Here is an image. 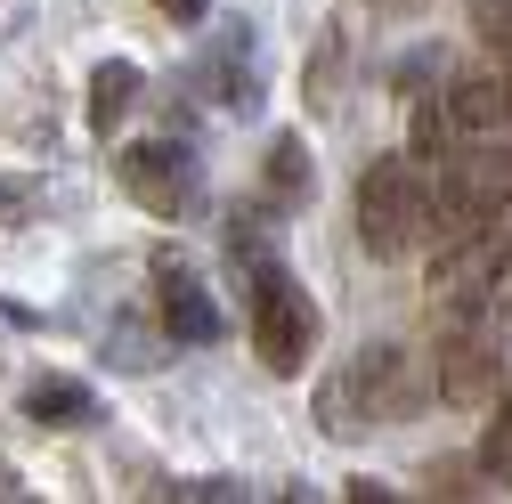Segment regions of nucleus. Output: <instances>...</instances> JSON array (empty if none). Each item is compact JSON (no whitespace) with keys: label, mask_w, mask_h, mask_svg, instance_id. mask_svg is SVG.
Instances as JSON below:
<instances>
[{"label":"nucleus","mask_w":512,"mask_h":504,"mask_svg":"<svg viewBox=\"0 0 512 504\" xmlns=\"http://www.w3.org/2000/svg\"><path fill=\"white\" fill-rule=\"evenodd\" d=\"M423 407H431V358H415L407 342H366V350H350L326 383H317V399H309V415H317L326 439H366V431L407 423V415H423Z\"/></svg>","instance_id":"nucleus-1"},{"label":"nucleus","mask_w":512,"mask_h":504,"mask_svg":"<svg viewBox=\"0 0 512 504\" xmlns=\"http://www.w3.org/2000/svg\"><path fill=\"white\" fill-rule=\"evenodd\" d=\"M447 139H512V49H488L456 66L423 106H415V155Z\"/></svg>","instance_id":"nucleus-2"},{"label":"nucleus","mask_w":512,"mask_h":504,"mask_svg":"<svg viewBox=\"0 0 512 504\" xmlns=\"http://www.w3.org/2000/svg\"><path fill=\"white\" fill-rule=\"evenodd\" d=\"M358 244L374 261H407V252L431 244V171H423L415 147L366 163V179H358Z\"/></svg>","instance_id":"nucleus-3"},{"label":"nucleus","mask_w":512,"mask_h":504,"mask_svg":"<svg viewBox=\"0 0 512 504\" xmlns=\"http://www.w3.org/2000/svg\"><path fill=\"white\" fill-rule=\"evenodd\" d=\"M244 293H252V350H261V366L277 374V383H293V374L317 358V301H309V285L277 261V252H261V261L244 252Z\"/></svg>","instance_id":"nucleus-4"},{"label":"nucleus","mask_w":512,"mask_h":504,"mask_svg":"<svg viewBox=\"0 0 512 504\" xmlns=\"http://www.w3.org/2000/svg\"><path fill=\"white\" fill-rule=\"evenodd\" d=\"M504 374H512V358H504V326H439V358H431V399H447V407H488L496 391H504Z\"/></svg>","instance_id":"nucleus-5"},{"label":"nucleus","mask_w":512,"mask_h":504,"mask_svg":"<svg viewBox=\"0 0 512 504\" xmlns=\"http://www.w3.org/2000/svg\"><path fill=\"white\" fill-rule=\"evenodd\" d=\"M114 179H122V196H131L139 212H155V220H187L196 212V155H187L179 139H131L114 155Z\"/></svg>","instance_id":"nucleus-6"},{"label":"nucleus","mask_w":512,"mask_h":504,"mask_svg":"<svg viewBox=\"0 0 512 504\" xmlns=\"http://www.w3.org/2000/svg\"><path fill=\"white\" fill-rule=\"evenodd\" d=\"M147 277H155V318H163V334L171 342H212L220 334V309H212V293H204V277L187 269V252H155L147 261Z\"/></svg>","instance_id":"nucleus-7"},{"label":"nucleus","mask_w":512,"mask_h":504,"mask_svg":"<svg viewBox=\"0 0 512 504\" xmlns=\"http://www.w3.org/2000/svg\"><path fill=\"white\" fill-rule=\"evenodd\" d=\"M139 90H147V74L131 66V57H98V66H90V131H98V139H114L122 122H131Z\"/></svg>","instance_id":"nucleus-8"},{"label":"nucleus","mask_w":512,"mask_h":504,"mask_svg":"<svg viewBox=\"0 0 512 504\" xmlns=\"http://www.w3.org/2000/svg\"><path fill=\"white\" fill-rule=\"evenodd\" d=\"M25 415L49 423V431H66V423H98V399L82 383H66V374H41V383L25 391Z\"/></svg>","instance_id":"nucleus-9"},{"label":"nucleus","mask_w":512,"mask_h":504,"mask_svg":"<svg viewBox=\"0 0 512 504\" xmlns=\"http://www.w3.org/2000/svg\"><path fill=\"white\" fill-rule=\"evenodd\" d=\"M480 480L512 488V374H504V391L488 399V423H480V456H472Z\"/></svg>","instance_id":"nucleus-10"},{"label":"nucleus","mask_w":512,"mask_h":504,"mask_svg":"<svg viewBox=\"0 0 512 504\" xmlns=\"http://www.w3.org/2000/svg\"><path fill=\"white\" fill-rule=\"evenodd\" d=\"M301 187H309V155H301V139L285 131V139L269 147V196H285V204H293Z\"/></svg>","instance_id":"nucleus-11"},{"label":"nucleus","mask_w":512,"mask_h":504,"mask_svg":"<svg viewBox=\"0 0 512 504\" xmlns=\"http://www.w3.org/2000/svg\"><path fill=\"white\" fill-rule=\"evenodd\" d=\"M472 25L488 49H512V0H472Z\"/></svg>","instance_id":"nucleus-12"},{"label":"nucleus","mask_w":512,"mask_h":504,"mask_svg":"<svg viewBox=\"0 0 512 504\" xmlns=\"http://www.w3.org/2000/svg\"><path fill=\"white\" fill-rule=\"evenodd\" d=\"M155 17H171V25H204V0H147Z\"/></svg>","instance_id":"nucleus-13"},{"label":"nucleus","mask_w":512,"mask_h":504,"mask_svg":"<svg viewBox=\"0 0 512 504\" xmlns=\"http://www.w3.org/2000/svg\"><path fill=\"white\" fill-rule=\"evenodd\" d=\"M374 9H423V0H374Z\"/></svg>","instance_id":"nucleus-14"}]
</instances>
